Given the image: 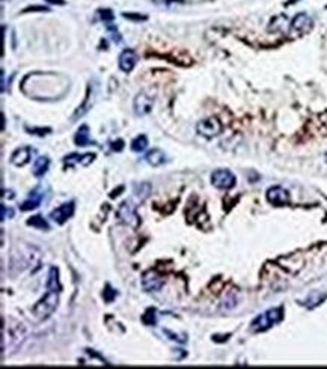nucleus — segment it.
Segmentation results:
<instances>
[{"label": "nucleus", "instance_id": "f257e3e1", "mask_svg": "<svg viewBox=\"0 0 327 369\" xmlns=\"http://www.w3.org/2000/svg\"><path fill=\"white\" fill-rule=\"evenodd\" d=\"M57 305H59V292L47 289V294L32 308V312L36 319L43 321L47 319L57 309Z\"/></svg>", "mask_w": 327, "mask_h": 369}, {"label": "nucleus", "instance_id": "f03ea898", "mask_svg": "<svg viewBox=\"0 0 327 369\" xmlns=\"http://www.w3.org/2000/svg\"><path fill=\"white\" fill-rule=\"evenodd\" d=\"M282 309L280 308H273V309H269L266 311L264 314L258 315L255 319L252 321L250 327L253 331H264V330H269L270 327H273L274 324H277L280 319H282Z\"/></svg>", "mask_w": 327, "mask_h": 369}, {"label": "nucleus", "instance_id": "7ed1b4c3", "mask_svg": "<svg viewBox=\"0 0 327 369\" xmlns=\"http://www.w3.org/2000/svg\"><path fill=\"white\" fill-rule=\"evenodd\" d=\"M237 178L229 169H217L211 173V184L216 189L229 190L235 186Z\"/></svg>", "mask_w": 327, "mask_h": 369}, {"label": "nucleus", "instance_id": "20e7f679", "mask_svg": "<svg viewBox=\"0 0 327 369\" xmlns=\"http://www.w3.org/2000/svg\"><path fill=\"white\" fill-rule=\"evenodd\" d=\"M222 130H223L222 122L217 119V118H214V116L207 118V119L198 122V125H196L198 134L202 136V137H205V139H213L216 136H219L222 133Z\"/></svg>", "mask_w": 327, "mask_h": 369}, {"label": "nucleus", "instance_id": "39448f33", "mask_svg": "<svg viewBox=\"0 0 327 369\" xmlns=\"http://www.w3.org/2000/svg\"><path fill=\"white\" fill-rule=\"evenodd\" d=\"M116 217L122 221V223L131 226V228H137L139 226V217L136 214V207L131 201H124L118 210H116Z\"/></svg>", "mask_w": 327, "mask_h": 369}, {"label": "nucleus", "instance_id": "423d86ee", "mask_svg": "<svg viewBox=\"0 0 327 369\" xmlns=\"http://www.w3.org/2000/svg\"><path fill=\"white\" fill-rule=\"evenodd\" d=\"M133 107H134V113L137 116H145L148 115L153 107H154V98L151 95H148L147 92H139L134 98V103H133Z\"/></svg>", "mask_w": 327, "mask_h": 369}, {"label": "nucleus", "instance_id": "0eeeda50", "mask_svg": "<svg viewBox=\"0 0 327 369\" xmlns=\"http://www.w3.org/2000/svg\"><path fill=\"white\" fill-rule=\"evenodd\" d=\"M267 201L274 207H283L289 202V193L283 187L274 186L267 190Z\"/></svg>", "mask_w": 327, "mask_h": 369}, {"label": "nucleus", "instance_id": "6e6552de", "mask_svg": "<svg viewBox=\"0 0 327 369\" xmlns=\"http://www.w3.org/2000/svg\"><path fill=\"white\" fill-rule=\"evenodd\" d=\"M72 214H74V202H66L63 205L57 207L56 210H53L50 212V218L57 225H63Z\"/></svg>", "mask_w": 327, "mask_h": 369}, {"label": "nucleus", "instance_id": "1a4fd4ad", "mask_svg": "<svg viewBox=\"0 0 327 369\" xmlns=\"http://www.w3.org/2000/svg\"><path fill=\"white\" fill-rule=\"evenodd\" d=\"M163 283L164 282H163L162 276L157 274V271L150 270L147 273H143V276H142V286H143L145 291H148V292H154V291L162 289Z\"/></svg>", "mask_w": 327, "mask_h": 369}, {"label": "nucleus", "instance_id": "9d476101", "mask_svg": "<svg viewBox=\"0 0 327 369\" xmlns=\"http://www.w3.org/2000/svg\"><path fill=\"white\" fill-rule=\"evenodd\" d=\"M32 154H33V150L30 146H20L18 150H15L11 156V164L17 166V167H23L26 166L30 158H32Z\"/></svg>", "mask_w": 327, "mask_h": 369}, {"label": "nucleus", "instance_id": "9b49d317", "mask_svg": "<svg viewBox=\"0 0 327 369\" xmlns=\"http://www.w3.org/2000/svg\"><path fill=\"white\" fill-rule=\"evenodd\" d=\"M136 63H137V54H136L134 50L127 49V50H124V52L119 54L118 65H119L121 71H124V72H131L133 68L136 66Z\"/></svg>", "mask_w": 327, "mask_h": 369}, {"label": "nucleus", "instance_id": "f8f14e48", "mask_svg": "<svg viewBox=\"0 0 327 369\" xmlns=\"http://www.w3.org/2000/svg\"><path fill=\"white\" fill-rule=\"evenodd\" d=\"M312 24H314V21H312V18H311L306 12L297 14V15L291 20V23H289V26H291L293 30L300 32V33L309 32V30L312 29Z\"/></svg>", "mask_w": 327, "mask_h": 369}, {"label": "nucleus", "instance_id": "ddd939ff", "mask_svg": "<svg viewBox=\"0 0 327 369\" xmlns=\"http://www.w3.org/2000/svg\"><path fill=\"white\" fill-rule=\"evenodd\" d=\"M43 199H44V190H43V187L40 186V187H36V189L29 195V198L21 204L20 208H21L23 211L35 210V208H38V207L41 205Z\"/></svg>", "mask_w": 327, "mask_h": 369}, {"label": "nucleus", "instance_id": "4468645a", "mask_svg": "<svg viewBox=\"0 0 327 369\" xmlns=\"http://www.w3.org/2000/svg\"><path fill=\"white\" fill-rule=\"evenodd\" d=\"M95 154L92 153H88V154H69L63 158V163L66 166H74V164H82V166H89L94 160H95Z\"/></svg>", "mask_w": 327, "mask_h": 369}, {"label": "nucleus", "instance_id": "2eb2a0df", "mask_svg": "<svg viewBox=\"0 0 327 369\" xmlns=\"http://www.w3.org/2000/svg\"><path fill=\"white\" fill-rule=\"evenodd\" d=\"M95 91H97V88L94 86L92 88V83L89 85V88H88V94H86V98H85V101H83V104L77 108V112H76V115L72 116V119H77V118H80V116H83L88 110L92 107V103H94V97H95Z\"/></svg>", "mask_w": 327, "mask_h": 369}, {"label": "nucleus", "instance_id": "dca6fc26", "mask_svg": "<svg viewBox=\"0 0 327 369\" xmlns=\"http://www.w3.org/2000/svg\"><path fill=\"white\" fill-rule=\"evenodd\" d=\"M145 160H147V163H148L150 166L159 167V166L164 164V161H166V154H164L162 150H159V148H154V150H151V151L147 154Z\"/></svg>", "mask_w": 327, "mask_h": 369}, {"label": "nucleus", "instance_id": "f3484780", "mask_svg": "<svg viewBox=\"0 0 327 369\" xmlns=\"http://www.w3.org/2000/svg\"><path fill=\"white\" fill-rule=\"evenodd\" d=\"M49 167H50V160H49V157H38V158L35 160V163H33L32 172H33V175H35L36 178H41V176H44V175L47 173Z\"/></svg>", "mask_w": 327, "mask_h": 369}, {"label": "nucleus", "instance_id": "a211bd4d", "mask_svg": "<svg viewBox=\"0 0 327 369\" xmlns=\"http://www.w3.org/2000/svg\"><path fill=\"white\" fill-rule=\"evenodd\" d=\"M151 184L150 182H140V184H136L134 186V195L137 196V199L140 202H143L145 199H148V196L151 195Z\"/></svg>", "mask_w": 327, "mask_h": 369}, {"label": "nucleus", "instance_id": "6ab92c4d", "mask_svg": "<svg viewBox=\"0 0 327 369\" xmlns=\"http://www.w3.org/2000/svg\"><path fill=\"white\" fill-rule=\"evenodd\" d=\"M74 142L77 146H86L91 143V136H89V127L88 125H82L74 137Z\"/></svg>", "mask_w": 327, "mask_h": 369}, {"label": "nucleus", "instance_id": "aec40b11", "mask_svg": "<svg viewBox=\"0 0 327 369\" xmlns=\"http://www.w3.org/2000/svg\"><path fill=\"white\" fill-rule=\"evenodd\" d=\"M47 289L50 291H60V282H59V271L57 268L52 267L50 273H49V279H47Z\"/></svg>", "mask_w": 327, "mask_h": 369}, {"label": "nucleus", "instance_id": "412c9836", "mask_svg": "<svg viewBox=\"0 0 327 369\" xmlns=\"http://www.w3.org/2000/svg\"><path fill=\"white\" fill-rule=\"evenodd\" d=\"M324 299H326V294H321L320 291H312V292L308 295V299L305 300L303 305H306L308 308H315V306H318Z\"/></svg>", "mask_w": 327, "mask_h": 369}, {"label": "nucleus", "instance_id": "4be33fe9", "mask_svg": "<svg viewBox=\"0 0 327 369\" xmlns=\"http://www.w3.org/2000/svg\"><path fill=\"white\" fill-rule=\"evenodd\" d=\"M147 146H148V137L145 136V134L137 136V137L131 142V150H133L134 153H143L145 150H147Z\"/></svg>", "mask_w": 327, "mask_h": 369}, {"label": "nucleus", "instance_id": "5701e85b", "mask_svg": "<svg viewBox=\"0 0 327 369\" xmlns=\"http://www.w3.org/2000/svg\"><path fill=\"white\" fill-rule=\"evenodd\" d=\"M27 225L29 226H33V228H38V229H46V231H49L50 229V226H49V223L47 221L41 217V215H33V217H30L29 220H27Z\"/></svg>", "mask_w": 327, "mask_h": 369}, {"label": "nucleus", "instance_id": "b1692460", "mask_svg": "<svg viewBox=\"0 0 327 369\" xmlns=\"http://www.w3.org/2000/svg\"><path fill=\"white\" fill-rule=\"evenodd\" d=\"M153 3L160 6V8H170L176 5H183L184 0H153Z\"/></svg>", "mask_w": 327, "mask_h": 369}, {"label": "nucleus", "instance_id": "393cba45", "mask_svg": "<svg viewBox=\"0 0 327 369\" xmlns=\"http://www.w3.org/2000/svg\"><path fill=\"white\" fill-rule=\"evenodd\" d=\"M142 321L147 324V325H154L156 321H157L156 319V309H148L147 314L142 316Z\"/></svg>", "mask_w": 327, "mask_h": 369}, {"label": "nucleus", "instance_id": "a878e982", "mask_svg": "<svg viewBox=\"0 0 327 369\" xmlns=\"http://www.w3.org/2000/svg\"><path fill=\"white\" fill-rule=\"evenodd\" d=\"M116 295H118V292H116L115 289H112L109 285L106 286V291L103 292V297H104V300H106L107 303H112Z\"/></svg>", "mask_w": 327, "mask_h": 369}, {"label": "nucleus", "instance_id": "bb28decb", "mask_svg": "<svg viewBox=\"0 0 327 369\" xmlns=\"http://www.w3.org/2000/svg\"><path fill=\"white\" fill-rule=\"evenodd\" d=\"M98 14H100V18L104 23H107V24L110 23V21H113V18H115V15H113V12L110 9H100Z\"/></svg>", "mask_w": 327, "mask_h": 369}, {"label": "nucleus", "instance_id": "cd10ccee", "mask_svg": "<svg viewBox=\"0 0 327 369\" xmlns=\"http://www.w3.org/2000/svg\"><path fill=\"white\" fill-rule=\"evenodd\" d=\"M122 17L127 18V20H133V21H145L148 18L147 15H140V14H136V12H122Z\"/></svg>", "mask_w": 327, "mask_h": 369}, {"label": "nucleus", "instance_id": "c85d7f7f", "mask_svg": "<svg viewBox=\"0 0 327 369\" xmlns=\"http://www.w3.org/2000/svg\"><path fill=\"white\" fill-rule=\"evenodd\" d=\"M237 306V299L234 297V295H228V297L225 299V302H223V305H222V308L223 309H232V308H235Z\"/></svg>", "mask_w": 327, "mask_h": 369}, {"label": "nucleus", "instance_id": "c756f323", "mask_svg": "<svg viewBox=\"0 0 327 369\" xmlns=\"http://www.w3.org/2000/svg\"><path fill=\"white\" fill-rule=\"evenodd\" d=\"M107 30L112 33V36H113V41H115L116 44H119V43L122 41V40H121V35L118 33V29H116V27H113V24L109 23V24H107Z\"/></svg>", "mask_w": 327, "mask_h": 369}, {"label": "nucleus", "instance_id": "7c9ffc66", "mask_svg": "<svg viewBox=\"0 0 327 369\" xmlns=\"http://www.w3.org/2000/svg\"><path fill=\"white\" fill-rule=\"evenodd\" d=\"M14 217V210L11 207H5L2 205V220H6V218H12Z\"/></svg>", "mask_w": 327, "mask_h": 369}, {"label": "nucleus", "instance_id": "2f4dec72", "mask_svg": "<svg viewBox=\"0 0 327 369\" xmlns=\"http://www.w3.org/2000/svg\"><path fill=\"white\" fill-rule=\"evenodd\" d=\"M27 131L30 133H36V136H46L44 133H50V128H27Z\"/></svg>", "mask_w": 327, "mask_h": 369}, {"label": "nucleus", "instance_id": "473e14b6", "mask_svg": "<svg viewBox=\"0 0 327 369\" xmlns=\"http://www.w3.org/2000/svg\"><path fill=\"white\" fill-rule=\"evenodd\" d=\"M122 148H124V142H122L121 139H118L116 142L112 143V150H113V151H118V153H119V151H122Z\"/></svg>", "mask_w": 327, "mask_h": 369}, {"label": "nucleus", "instance_id": "72a5a7b5", "mask_svg": "<svg viewBox=\"0 0 327 369\" xmlns=\"http://www.w3.org/2000/svg\"><path fill=\"white\" fill-rule=\"evenodd\" d=\"M30 11H41V12H46V11H49V9L44 8V6H29V8H26L23 12H30Z\"/></svg>", "mask_w": 327, "mask_h": 369}, {"label": "nucleus", "instance_id": "f704fd0d", "mask_svg": "<svg viewBox=\"0 0 327 369\" xmlns=\"http://www.w3.org/2000/svg\"><path fill=\"white\" fill-rule=\"evenodd\" d=\"M46 2H49L52 5H60V6L65 5V0H46Z\"/></svg>", "mask_w": 327, "mask_h": 369}, {"label": "nucleus", "instance_id": "c9c22d12", "mask_svg": "<svg viewBox=\"0 0 327 369\" xmlns=\"http://www.w3.org/2000/svg\"><path fill=\"white\" fill-rule=\"evenodd\" d=\"M3 198H9V199H12L14 198V192L12 190H3Z\"/></svg>", "mask_w": 327, "mask_h": 369}, {"label": "nucleus", "instance_id": "e433bc0d", "mask_svg": "<svg viewBox=\"0 0 327 369\" xmlns=\"http://www.w3.org/2000/svg\"><path fill=\"white\" fill-rule=\"evenodd\" d=\"M326 161H327V154H326Z\"/></svg>", "mask_w": 327, "mask_h": 369}]
</instances>
